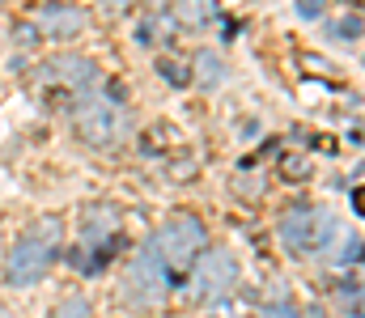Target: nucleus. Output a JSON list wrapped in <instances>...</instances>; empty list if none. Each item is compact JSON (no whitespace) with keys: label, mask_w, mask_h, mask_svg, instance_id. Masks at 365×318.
Segmentation results:
<instances>
[{"label":"nucleus","mask_w":365,"mask_h":318,"mask_svg":"<svg viewBox=\"0 0 365 318\" xmlns=\"http://www.w3.org/2000/svg\"><path fill=\"white\" fill-rule=\"evenodd\" d=\"M26 238L47 242V246H60V238H64V221H60V216H43V221H34V225L26 229Z\"/></svg>","instance_id":"nucleus-12"},{"label":"nucleus","mask_w":365,"mask_h":318,"mask_svg":"<svg viewBox=\"0 0 365 318\" xmlns=\"http://www.w3.org/2000/svg\"><path fill=\"white\" fill-rule=\"evenodd\" d=\"M13 43H17V47H34V43H38V30H34V26H17V30H13Z\"/></svg>","instance_id":"nucleus-17"},{"label":"nucleus","mask_w":365,"mask_h":318,"mask_svg":"<svg viewBox=\"0 0 365 318\" xmlns=\"http://www.w3.org/2000/svg\"><path fill=\"white\" fill-rule=\"evenodd\" d=\"M90 26V13L81 4H64V0H47L34 9V30L51 34V38H77Z\"/></svg>","instance_id":"nucleus-8"},{"label":"nucleus","mask_w":365,"mask_h":318,"mask_svg":"<svg viewBox=\"0 0 365 318\" xmlns=\"http://www.w3.org/2000/svg\"><path fill=\"white\" fill-rule=\"evenodd\" d=\"M73 127L90 149H110V144H119L128 136V110L119 102H86L77 106Z\"/></svg>","instance_id":"nucleus-3"},{"label":"nucleus","mask_w":365,"mask_h":318,"mask_svg":"<svg viewBox=\"0 0 365 318\" xmlns=\"http://www.w3.org/2000/svg\"><path fill=\"white\" fill-rule=\"evenodd\" d=\"M234 191H238V196H247V200H259V196H264V183H259V174H238Z\"/></svg>","instance_id":"nucleus-15"},{"label":"nucleus","mask_w":365,"mask_h":318,"mask_svg":"<svg viewBox=\"0 0 365 318\" xmlns=\"http://www.w3.org/2000/svg\"><path fill=\"white\" fill-rule=\"evenodd\" d=\"M208 13H212V4L208 0H175V21L179 26H204L208 21Z\"/></svg>","instance_id":"nucleus-10"},{"label":"nucleus","mask_w":365,"mask_h":318,"mask_svg":"<svg viewBox=\"0 0 365 318\" xmlns=\"http://www.w3.org/2000/svg\"><path fill=\"white\" fill-rule=\"evenodd\" d=\"M310 318H323V310H310Z\"/></svg>","instance_id":"nucleus-21"},{"label":"nucleus","mask_w":365,"mask_h":318,"mask_svg":"<svg viewBox=\"0 0 365 318\" xmlns=\"http://www.w3.org/2000/svg\"><path fill=\"white\" fill-rule=\"evenodd\" d=\"M195 85H204V90H212V85H221L225 81V60L221 55H212V51H195V60H191V73H187Z\"/></svg>","instance_id":"nucleus-9"},{"label":"nucleus","mask_w":365,"mask_h":318,"mask_svg":"<svg viewBox=\"0 0 365 318\" xmlns=\"http://www.w3.org/2000/svg\"><path fill=\"white\" fill-rule=\"evenodd\" d=\"M51 318H93V310H90V302L86 297H64L60 306H56V314Z\"/></svg>","instance_id":"nucleus-13"},{"label":"nucleus","mask_w":365,"mask_h":318,"mask_svg":"<svg viewBox=\"0 0 365 318\" xmlns=\"http://www.w3.org/2000/svg\"><path fill=\"white\" fill-rule=\"evenodd\" d=\"M128 297H132V306H158V302H166V293H170V276H166V263L158 259V250L149 246V250H140L136 259H132V267H128Z\"/></svg>","instance_id":"nucleus-4"},{"label":"nucleus","mask_w":365,"mask_h":318,"mask_svg":"<svg viewBox=\"0 0 365 318\" xmlns=\"http://www.w3.org/2000/svg\"><path fill=\"white\" fill-rule=\"evenodd\" d=\"M158 73H162L170 85H187V81H191V77H187V68L175 64V60H158Z\"/></svg>","instance_id":"nucleus-16"},{"label":"nucleus","mask_w":365,"mask_h":318,"mask_svg":"<svg viewBox=\"0 0 365 318\" xmlns=\"http://www.w3.org/2000/svg\"><path fill=\"white\" fill-rule=\"evenodd\" d=\"M115 225H119V212H115V208H93V216L86 221V238L106 242V238L115 233Z\"/></svg>","instance_id":"nucleus-11"},{"label":"nucleus","mask_w":365,"mask_h":318,"mask_svg":"<svg viewBox=\"0 0 365 318\" xmlns=\"http://www.w3.org/2000/svg\"><path fill=\"white\" fill-rule=\"evenodd\" d=\"M238 285V259L230 250H200L195 259V297L217 302Z\"/></svg>","instance_id":"nucleus-6"},{"label":"nucleus","mask_w":365,"mask_h":318,"mask_svg":"<svg viewBox=\"0 0 365 318\" xmlns=\"http://www.w3.org/2000/svg\"><path fill=\"white\" fill-rule=\"evenodd\" d=\"M204 246H208V229H204V221L191 216V212H179L175 221H166V225L158 229V238H153L158 259H162L166 267H175V272H187V267L200 259Z\"/></svg>","instance_id":"nucleus-1"},{"label":"nucleus","mask_w":365,"mask_h":318,"mask_svg":"<svg viewBox=\"0 0 365 318\" xmlns=\"http://www.w3.org/2000/svg\"><path fill=\"white\" fill-rule=\"evenodd\" d=\"M280 174L293 179V183H302V179L310 174V161H306V157H284V161H280Z\"/></svg>","instance_id":"nucleus-14"},{"label":"nucleus","mask_w":365,"mask_h":318,"mask_svg":"<svg viewBox=\"0 0 365 318\" xmlns=\"http://www.w3.org/2000/svg\"><path fill=\"white\" fill-rule=\"evenodd\" d=\"M297 9H302V13H306V17H319V0H302V4H297Z\"/></svg>","instance_id":"nucleus-19"},{"label":"nucleus","mask_w":365,"mask_h":318,"mask_svg":"<svg viewBox=\"0 0 365 318\" xmlns=\"http://www.w3.org/2000/svg\"><path fill=\"white\" fill-rule=\"evenodd\" d=\"M51 259H56V246H47V242H34V238H21V242L9 250L4 276H9V285L26 289V285L43 280V272L51 267Z\"/></svg>","instance_id":"nucleus-7"},{"label":"nucleus","mask_w":365,"mask_h":318,"mask_svg":"<svg viewBox=\"0 0 365 318\" xmlns=\"http://www.w3.org/2000/svg\"><path fill=\"white\" fill-rule=\"evenodd\" d=\"M38 90H47V94H68V98H86L98 90V81H102V68L86 60V55H51L43 68H38Z\"/></svg>","instance_id":"nucleus-2"},{"label":"nucleus","mask_w":365,"mask_h":318,"mask_svg":"<svg viewBox=\"0 0 365 318\" xmlns=\"http://www.w3.org/2000/svg\"><path fill=\"white\" fill-rule=\"evenodd\" d=\"M110 4H119V9H123V4H132V0H110Z\"/></svg>","instance_id":"nucleus-20"},{"label":"nucleus","mask_w":365,"mask_h":318,"mask_svg":"<svg viewBox=\"0 0 365 318\" xmlns=\"http://www.w3.org/2000/svg\"><path fill=\"white\" fill-rule=\"evenodd\" d=\"M331 238V216L323 208H293L280 216V242L293 255H310Z\"/></svg>","instance_id":"nucleus-5"},{"label":"nucleus","mask_w":365,"mask_h":318,"mask_svg":"<svg viewBox=\"0 0 365 318\" xmlns=\"http://www.w3.org/2000/svg\"><path fill=\"white\" fill-rule=\"evenodd\" d=\"M264 318H297V314H293V306H289V302H280V306H268Z\"/></svg>","instance_id":"nucleus-18"}]
</instances>
